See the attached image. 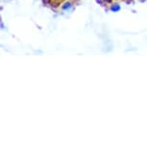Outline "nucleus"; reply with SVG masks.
I'll use <instances>...</instances> for the list:
<instances>
[]
</instances>
